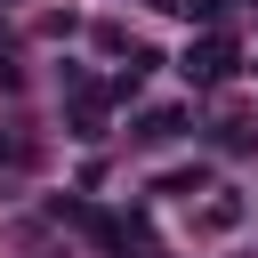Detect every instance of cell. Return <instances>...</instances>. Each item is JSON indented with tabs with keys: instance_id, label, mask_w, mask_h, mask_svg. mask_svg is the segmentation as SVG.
Instances as JSON below:
<instances>
[{
	"instance_id": "obj_1",
	"label": "cell",
	"mask_w": 258,
	"mask_h": 258,
	"mask_svg": "<svg viewBox=\"0 0 258 258\" xmlns=\"http://www.w3.org/2000/svg\"><path fill=\"white\" fill-rule=\"evenodd\" d=\"M177 73H185L194 89H218V81L234 73V40H226V32H202V40L185 48V64H177Z\"/></svg>"
},
{
	"instance_id": "obj_2",
	"label": "cell",
	"mask_w": 258,
	"mask_h": 258,
	"mask_svg": "<svg viewBox=\"0 0 258 258\" xmlns=\"http://www.w3.org/2000/svg\"><path fill=\"white\" fill-rule=\"evenodd\" d=\"M177 129H185V113H177V105H153V113H137V129H129V137H137V145H169Z\"/></svg>"
},
{
	"instance_id": "obj_3",
	"label": "cell",
	"mask_w": 258,
	"mask_h": 258,
	"mask_svg": "<svg viewBox=\"0 0 258 258\" xmlns=\"http://www.w3.org/2000/svg\"><path fill=\"white\" fill-rule=\"evenodd\" d=\"M0 169H32V145H24L16 129H0Z\"/></svg>"
}]
</instances>
